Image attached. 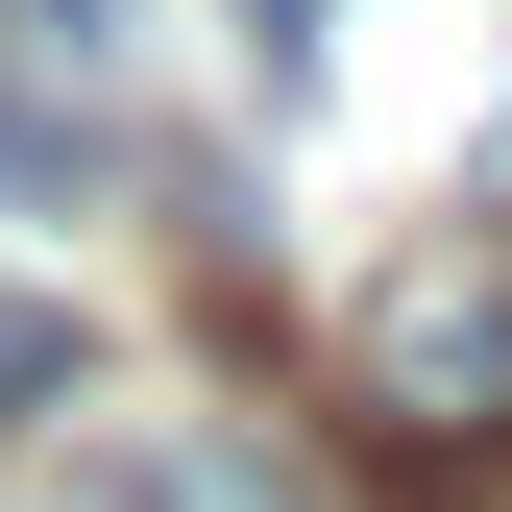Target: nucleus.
Wrapping results in <instances>:
<instances>
[{
  "instance_id": "obj_1",
  "label": "nucleus",
  "mask_w": 512,
  "mask_h": 512,
  "mask_svg": "<svg viewBox=\"0 0 512 512\" xmlns=\"http://www.w3.org/2000/svg\"><path fill=\"white\" fill-rule=\"evenodd\" d=\"M342 439L415 512H464L512 464V220H415L391 269L342 293Z\"/></svg>"
},
{
  "instance_id": "obj_3",
  "label": "nucleus",
  "mask_w": 512,
  "mask_h": 512,
  "mask_svg": "<svg viewBox=\"0 0 512 512\" xmlns=\"http://www.w3.org/2000/svg\"><path fill=\"white\" fill-rule=\"evenodd\" d=\"M49 391H74V317H49V293H0V415H49Z\"/></svg>"
},
{
  "instance_id": "obj_2",
  "label": "nucleus",
  "mask_w": 512,
  "mask_h": 512,
  "mask_svg": "<svg viewBox=\"0 0 512 512\" xmlns=\"http://www.w3.org/2000/svg\"><path fill=\"white\" fill-rule=\"evenodd\" d=\"M122 147V0H0V196H98Z\"/></svg>"
}]
</instances>
